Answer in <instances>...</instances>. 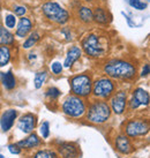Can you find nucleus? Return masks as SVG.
Listing matches in <instances>:
<instances>
[{
  "label": "nucleus",
  "instance_id": "5",
  "mask_svg": "<svg viewBox=\"0 0 150 158\" xmlns=\"http://www.w3.org/2000/svg\"><path fill=\"white\" fill-rule=\"evenodd\" d=\"M40 14L45 21L59 27L68 24L72 18L69 10L54 0H48L40 5Z\"/></svg>",
  "mask_w": 150,
  "mask_h": 158
},
{
  "label": "nucleus",
  "instance_id": "1",
  "mask_svg": "<svg viewBox=\"0 0 150 158\" xmlns=\"http://www.w3.org/2000/svg\"><path fill=\"white\" fill-rule=\"evenodd\" d=\"M103 75L117 83H134L139 77V64L129 57H111L99 61Z\"/></svg>",
  "mask_w": 150,
  "mask_h": 158
},
{
  "label": "nucleus",
  "instance_id": "35",
  "mask_svg": "<svg viewBox=\"0 0 150 158\" xmlns=\"http://www.w3.org/2000/svg\"><path fill=\"white\" fill-rule=\"evenodd\" d=\"M37 59H38V56L35 52H30L27 54V60L30 64V66H34V64L37 61Z\"/></svg>",
  "mask_w": 150,
  "mask_h": 158
},
{
  "label": "nucleus",
  "instance_id": "28",
  "mask_svg": "<svg viewBox=\"0 0 150 158\" xmlns=\"http://www.w3.org/2000/svg\"><path fill=\"white\" fill-rule=\"evenodd\" d=\"M38 135L43 139V140H48L51 136V127H50L49 121H43L38 127Z\"/></svg>",
  "mask_w": 150,
  "mask_h": 158
},
{
  "label": "nucleus",
  "instance_id": "36",
  "mask_svg": "<svg viewBox=\"0 0 150 158\" xmlns=\"http://www.w3.org/2000/svg\"><path fill=\"white\" fill-rule=\"evenodd\" d=\"M123 15H124L125 18H126V20H127V22H128V24H129V26H131V27H133V26H134V24H133V22H132V21H131V19L128 18V16H127V15H126V14H125V13H123Z\"/></svg>",
  "mask_w": 150,
  "mask_h": 158
},
{
  "label": "nucleus",
  "instance_id": "22",
  "mask_svg": "<svg viewBox=\"0 0 150 158\" xmlns=\"http://www.w3.org/2000/svg\"><path fill=\"white\" fill-rule=\"evenodd\" d=\"M29 158H60L54 148L51 147H40L34 150Z\"/></svg>",
  "mask_w": 150,
  "mask_h": 158
},
{
  "label": "nucleus",
  "instance_id": "32",
  "mask_svg": "<svg viewBox=\"0 0 150 158\" xmlns=\"http://www.w3.org/2000/svg\"><path fill=\"white\" fill-rule=\"evenodd\" d=\"M127 2L132 8L140 10V12L146 10L147 7H148V4L144 2V1H142V0H127Z\"/></svg>",
  "mask_w": 150,
  "mask_h": 158
},
{
  "label": "nucleus",
  "instance_id": "31",
  "mask_svg": "<svg viewBox=\"0 0 150 158\" xmlns=\"http://www.w3.org/2000/svg\"><path fill=\"white\" fill-rule=\"evenodd\" d=\"M12 13H13L16 18H22V16H26L27 13H28V7L24 6V5L14 4L13 6H12Z\"/></svg>",
  "mask_w": 150,
  "mask_h": 158
},
{
  "label": "nucleus",
  "instance_id": "4",
  "mask_svg": "<svg viewBox=\"0 0 150 158\" xmlns=\"http://www.w3.org/2000/svg\"><path fill=\"white\" fill-rule=\"evenodd\" d=\"M112 111L107 101H102L96 98L88 99V106L83 120L88 125L103 127L112 119Z\"/></svg>",
  "mask_w": 150,
  "mask_h": 158
},
{
  "label": "nucleus",
  "instance_id": "23",
  "mask_svg": "<svg viewBox=\"0 0 150 158\" xmlns=\"http://www.w3.org/2000/svg\"><path fill=\"white\" fill-rule=\"evenodd\" d=\"M15 35L12 30H9L4 26H0V45L5 46H15Z\"/></svg>",
  "mask_w": 150,
  "mask_h": 158
},
{
  "label": "nucleus",
  "instance_id": "29",
  "mask_svg": "<svg viewBox=\"0 0 150 158\" xmlns=\"http://www.w3.org/2000/svg\"><path fill=\"white\" fill-rule=\"evenodd\" d=\"M60 35L62 36V38L65 42H73L75 38V35L73 32V28L72 27L66 26H62V28L60 29Z\"/></svg>",
  "mask_w": 150,
  "mask_h": 158
},
{
  "label": "nucleus",
  "instance_id": "16",
  "mask_svg": "<svg viewBox=\"0 0 150 158\" xmlns=\"http://www.w3.org/2000/svg\"><path fill=\"white\" fill-rule=\"evenodd\" d=\"M34 28H35L34 21L31 20V18L26 15V16L18 19V23H16V27L14 29L15 30L14 35H15V37L20 38V40H24L27 36L34 30Z\"/></svg>",
  "mask_w": 150,
  "mask_h": 158
},
{
  "label": "nucleus",
  "instance_id": "26",
  "mask_svg": "<svg viewBox=\"0 0 150 158\" xmlns=\"http://www.w3.org/2000/svg\"><path fill=\"white\" fill-rule=\"evenodd\" d=\"M49 79V70L43 68L36 72L35 76H34V87L36 90H40L43 88V85L46 83V81Z\"/></svg>",
  "mask_w": 150,
  "mask_h": 158
},
{
  "label": "nucleus",
  "instance_id": "9",
  "mask_svg": "<svg viewBox=\"0 0 150 158\" xmlns=\"http://www.w3.org/2000/svg\"><path fill=\"white\" fill-rule=\"evenodd\" d=\"M110 142L115 152L123 157L132 156L136 151V143L120 131L111 136Z\"/></svg>",
  "mask_w": 150,
  "mask_h": 158
},
{
  "label": "nucleus",
  "instance_id": "27",
  "mask_svg": "<svg viewBox=\"0 0 150 158\" xmlns=\"http://www.w3.org/2000/svg\"><path fill=\"white\" fill-rule=\"evenodd\" d=\"M2 23H4L5 28H7L9 30H14L15 27H16V23H18V18H16L12 12H7V13H5V15H4Z\"/></svg>",
  "mask_w": 150,
  "mask_h": 158
},
{
  "label": "nucleus",
  "instance_id": "24",
  "mask_svg": "<svg viewBox=\"0 0 150 158\" xmlns=\"http://www.w3.org/2000/svg\"><path fill=\"white\" fill-rule=\"evenodd\" d=\"M13 60V48L0 45V68L8 66Z\"/></svg>",
  "mask_w": 150,
  "mask_h": 158
},
{
  "label": "nucleus",
  "instance_id": "11",
  "mask_svg": "<svg viewBox=\"0 0 150 158\" xmlns=\"http://www.w3.org/2000/svg\"><path fill=\"white\" fill-rule=\"evenodd\" d=\"M53 148L60 158H80L82 155L81 148L76 142L57 140L53 142Z\"/></svg>",
  "mask_w": 150,
  "mask_h": 158
},
{
  "label": "nucleus",
  "instance_id": "37",
  "mask_svg": "<svg viewBox=\"0 0 150 158\" xmlns=\"http://www.w3.org/2000/svg\"><path fill=\"white\" fill-rule=\"evenodd\" d=\"M83 2H85V4H94L96 0H82Z\"/></svg>",
  "mask_w": 150,
  "mask_h": 158
},
{
  "label": "nucleus",
  "instance_id": "7",
  "mask_svg": "<svg viewBox=\"0 0 150 158\" xmlns=\"http://www.w3.org/2000/svg\"><path fill=\"white\" fill-rule=\"evenodd\" d=\"M87 106H88V99L68 94L59 104V110L61 111L66 118L80 121L83 120Z\"/></svg>",
  "mask_w": 150,
  "mask_h": 158
},
{
  "label": "nucleus",
  "instance_id": "15",
  "mask_svg": "<svg viewBox=\"0 0 150 158\" xmlns=\"http://www.w3.org/2000/svg\"><path fill=\"white\" fill-rule=\"evenodd\" d=\"M19 118V111L16 109H6L0 114V129L2 133H9Z\"/></svg>",
  "mask_w": 150,
  "mask_h": 158
},
{
  "label": "nucleus",
  "instance_id": "34",
  "mask_svg": "<svg viewBox=\"0 0 150 158\" xmlns=\"http://www.w3.org/2000/svg\"><path fill=\"white\" fill-rule=\"evenodd\" d=\"M7 149H8L9 154H12V155H21L22 154V150H21V148H20L18 144H16V142L9 143V144L7 145Z\"/></svg>",
  "mask_w": 150,
  "mask_h": 158
},
{
  "label": "nucleus",
  "instance_id": "21",
  "mask_svg": "<svg viewBox=\"0 0 150 158\" xmlns=\"http://www.w3.org/2000/svg\"><path fill=\"white\" fill-rule=\"evenodd\" d=\"M42 37H43L42 32L38 29H34L24 38V40H23L22 43V48L23 50H31V48H34L40 42Z\"/></svg>",
  "mask_w": 150,
  "mask_h": 158
},
{
  "label": "nucleus",
  "instance_id": "6",
  "mask_svg": "<svg viewBox=\"0 0 150 158\" xmlns=\"http://www.w3.org/2000/svg\"><path fill=\"white\" fill-rule=\"evenodd\" d=\"M93 82L94 74L90 70H84L71 75L68 77L69 94L84 99H90L93 91Z\"/></svg>",
  "mask_w": 150,
  "mask_h": 158
},
{
  "label": "nucleus",
  "instance_id": "19",
  "mask_svg": "<svg viewBox=\"0 0 150 158\" xmlns=\"http://www.w3.org/2000/svg\"><path fill=\"white\" fill-rule=\"evenodd\" d=\"M0 83L5 90L13 91L14 89H16L18 87L19 81L18 77L13 73V70L9 69L7 72H0Z\"/></svg>",
  "mask_w": 150,
  "mask_h": 158
},
{
  "label": "nucleus",
  "instance_id": "17",
  "mask_svg": "<svg viewBox=\"0 0 150 158\" xmlns=\"http://www.w3.org/2000/svg\"><path fill=\"white\" fill-rule=\"evenodd\" d=\"M75 18L83 26L93 24V7L87 4H79L75 7Z\"/></svg>",
  "mask_w": 150,
  "mask_h": 158
},
{
  "label": "nucleus",
  "instance_id": "18",
  "mask_svg": "<svg viewBox=\"0 0 150 158\" xmlns=\"http://www.w3.org/2000/svg\"><path fill=\"white\" fill-rule=\"evenodd\" d=\"M83 56V52L80 48V45H72L71 48L67 50L64 62H62V66L66 69H72L76 62L79 61L80 59Z\"/></svg>",
  "mask_w": 150,
  "mask_h": 158
},
{
  "label": "nucleus",
  "instance_id": "30",
  "mask_svg": "<svg viewBox=\"0 0 150 158\" xmlns=\"http://www.w3.org/2000/svg\"><path fill=\"white\" fill-rule=\"evenodd\" d=\"M49 68H50V72L52 73L53 76H60V75H62V72H64V69H65L61 62L58 61V60H54V61L50 62Z\"/></svg>",
  "mask_w": 150,
  "mask_h": 158
},
{
  "label": "nucleus",
  "instance_id": "13",
  "mask_svg": "<svg viewBox=\"0 0 150 158\" xmlns=\"http://www.w3.org/2000/svg\"><path fill=\"white\" fill-rule=\"evenodd\" d=\"M112 20L113 16L105 5L97 4L93 7V23L99 27H109Z\"/></svg>",
  "mask_w": 150,
  "mask_h": 158
},
{
  "label": "nucleus",
  "instance_id": "12",
  "mask_svg": "<svg viewBox=\"0 0 150 158\" xmlns=\"http://www.w3.org/2000/svg\"><path fill=\"white\" fill-rule=\"evenodd\" d=\"M37 126H38V117L34 112H26L21 114L16 120V128L24 135L35 132Z\"/></svg>",
  "mask_w": 150,
  "mask_h": 158
},
{
  "label": "nucleus",
  "instance_id": "25",
  "mask_svg": "<svg viewBox=\"0 0 150 158\" xmlns=\"http://www.w3.org/2000/svg\"><path fill=\"white\" fill-rule=\"evenodd\" d=\"M61 95L62 91L56 85H49L44 91V97L48 103H58Z\"/></svg>",
  "mask_w": 150,
  "mask_h": 158
},
{
  "label": "nucleus",
  "instance_id": "14",
  "mask_svg": "<svg viewBox=\"0 0 150 158\" xmlns=\"http://www.w3.org/2000/svg\"><path fill=\"white\" fill-rule=\"evenodd\" d=\"M16 144L21 148L22 151L32 152L34 150L38 149V148L44 145V140H43V139L38 135V133H36V131H35V132L28 134L24 139L18 141Z\"/></svg>",
  "mask_w": 150,
  "mask_h": 158
},
{
  "label": "nucleus",
  "instance_id": "33",
  "mask_svg": "<svg viewBox=\"0 0 150 158\" xmlns=\"http://www.w3.org/2000/svg\"><path fill=\"white\" fill-rule=\"evenodd\" d=\"M150 74V65L148 62L143 64L141 67V70H139V77L140 79H147Z\"/></svg>",
  "mask_w": 150,
  "mask_h": 158
},
{
  "label": "nucleus",
  "instance_id": "10",
  "mask_svg": "<svg viewBox=\"0 0 150 158\" xmlns=\"http://www.w3.org/2000/svg\"><path fill=\"white\" fill-rule=\"evenodd\" d=\"M128 89L118 88L115 92L109 99V105L111 107L112 114L117 117H123L127 114V101H128Z\"/></svg>",
  "mask_w": 150,
  "mask_h": 158
},
{
  "label": "nucleus",
  "instance_id": "38",
  "mask_svg": "<svg viewBox=\"0 0 150 158\" xmlns=\"http://www.w3.org/2000/svg\"><path fill=\"white\" fill-rule=\"evenodd\" d=\"M0 158H5V156L2 154H1V152H0Z\"/></svg>",
  "mask_w": 150,
  "mask_h": 158
},
{
  "label": "nucleus",
  "instance_id": "3",
  "mask_svg": "<svg viewBox=\"0 0 150 158\" xmlns=\"http://www.w3.org/2000/svg\"><path fill=\"white\" fill-rule=\"evenodd\" d=\"M120 132L124 133L135 143L148 139L150 133L149 118L143 113H135L128 117L120 126Z\"/></svg>",
  "mask_w": 150,
  "mask_h": 158
},
{
  "label": "nucleus",
  "instance_id": "2",
  "mask_svg": "<svg viewBox=\"0 0 150 158\" xmlns=\"http://www.w3.org/2000/svg\"><path fill=\"white\" fill-rule=\"evenodd\" d=\"M80 48L84 56L90 60L102 61L110 54V38L109 36L102 35L98 31H90L81 38Z\"/></svg>",
  "mask_w": 150,
  "mask_h": 158
},
{
  "label": "nucleus",
  "instance_id": "20",
  "mask_svg": "<svg viewBox=\"0 0 150 158\" xmlns=\"http://www.w3.org/2000/svg\"><path fill=\"white\" fill-rule=\"evenodd\" d=\"M129 95H132V96L140 103L141 109H148V107H149L150 94L147 89H144L143 87L137 85V87H134V88L131 89Z\"/></svg>",
  "mask_w": 150,
  "mask_h": 158
},
{
  "label": "nucleus",
  "instance_id": "8",
  "mask_svg": "<svg viewBox=\"0 0 150 158\" xmlns=\"http://www.w3.org/2000/svg\"><path fill=\"white\" fill-rule=\"evenodd\" d=\"M118 88H119V83L107 77L106 75L99 74L98 76L94 77L91 98L109 101Z\"/></svg>",
  "mask_w": 150,
  "mask_h": 158
},
{
  "label": "nucleus",
  "instance_id": "39",
  "mask_svg": "<svg viewBox=\"0 0 150 158\" xmlns=\"http://www.w3.org/2000/svg\"><path fill=\"white\" fill-rule=\"evenodd\" d=\"M0 10H1V2H0Z\"/></svg>",
  "mask_w": 150,
  "mask_h": 158
}]
</instances>
